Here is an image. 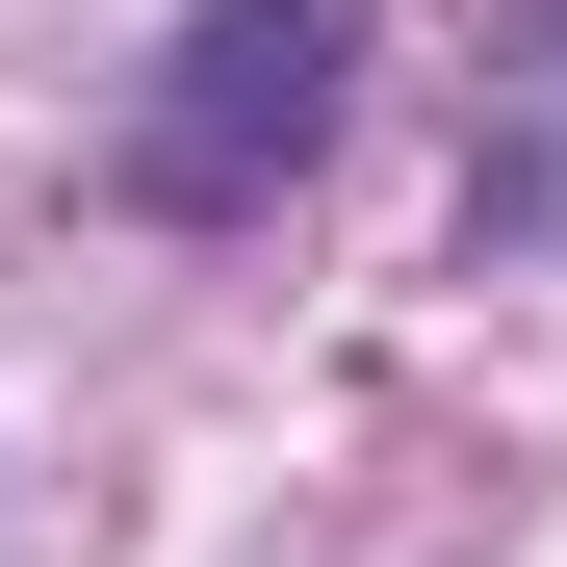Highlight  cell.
Here are the masks:
<instances>
[{"label":"cell","mask_w":567,"mask_h":567,"mask_svg":"<svg viewBox=\"0 0 567 567\" xmlns=\"http://www.w3.org/2000/svg\"><path fill=\"white\" fill-rule=\"evenodd\" d=\"M336 78H361V0H207V27L155 52V104H130V207H258V181H310L336 130Z\"/></svg>","instance_id":"cell-1"}]
</instances>
